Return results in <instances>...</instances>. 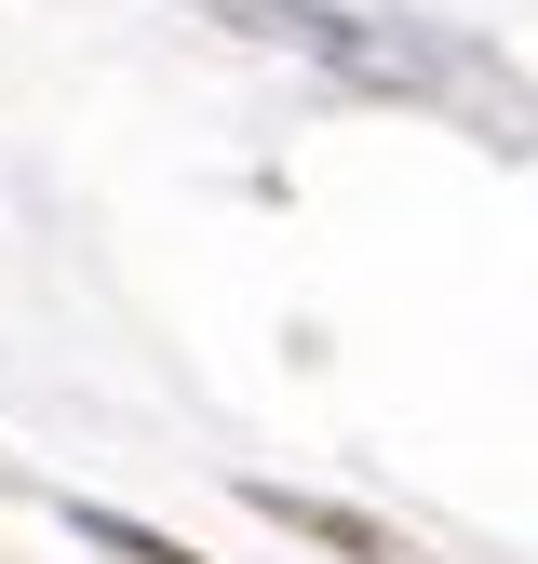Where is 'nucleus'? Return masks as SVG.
Instances as JSON below:
<instances>
[]
</instances>
